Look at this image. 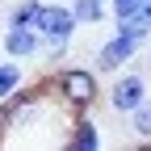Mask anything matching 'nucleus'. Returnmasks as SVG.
<instances>
[{"instance_id": "39448f33", "label": "nucleus", "mask_w": 151, "mask_h": 151, "mask_svg": "<svg viewBox=\"0 0 151 151\" xmlns=\"http://www.w3.org/2000/svg\"><path fill=\"white\" fill-rule=\"evenodd\" d=\"M4 55L9 59H34V55H42V34L34 25H4Z\"/></svg>"}, {"instance_id": "423d86ee", "label": "nucleus", "mask_w": 151, "mask_h": 151, "mask_svg": "<svg viewBox=\"0 0 151 151\" xmlns=\"http://www.w3.org/2000/svg\"><path fill=\"white\" fill-rule=\"evenodd\" d=\"M67 147H71V151H97V147H101L97 122H92V118H76L71 130H67Z\"/></svg>"}, {"instance_id": "f03ea898", "label": "nucleus", "mask_w": 151, "mask_h": 151, "mask_svg": "<svg viewBox=\"0 0 151 151\" xmlns=\"http://www.w3.org/2000/svg\"><path fill=\"white\" fill-rule=\"evenodd\" d=\"M50 92H55L67 109L84 113L88 105L101 101V71H97V67H80V63L59 67V71L50 76Z\"/></svg>"}, {"instance_id": "7ed1b4c3", "label": "nucleus", "mask_w": 151, "mask_h": 151, "mask_svg": "<svg viewBox=\"0 0 151 151\" xmlns=\"http://www.w3.org/2000/svg\"><path fill=\"white\" fill-rule=\"evenodd\" d=\"M151 92H147V76L139 71V67H122V71H113V84H109V92H105V101H109V109L113 113H126L134 109L139 101H147Z\"/></svg>"}, {"instance_id": "f8f14e48", "label": "nucleus", "mask_w": 151, "mask_h": 151, "mask_svg": "<svg viewBox=\"0 0 151 151\" xmlns=\"http://www.w3.org/2000/svg\"><path fill=\"white\" fill-rule=\"evenodd\" d=\"M147 67H151V42H147Z\"/></svg>"}, {"instance_id": "0eeeda50", "label": "nucleus", "mask_w": 151, "mask_h": 151, "mask_svg": "<svg viewBox=\"0 0 151 151\" xmlns=\"http://www.w3.org/2000/svg\"><path fill=\"white\" fill-rule=\"evenodd\" d=\"M25 88V71H21V59H0V101H9L13 92Z\"/></svg>"}, {"instance_id": "9d476101", "label": "nucleus", "mask_w": 151, "mask_h": 151, "mask_svg": "<svg viewBox=\"0 0 151 151\" xmlns=\"http://www.w3.org/2000/svg\"><path fill=\"white\" fill-rule=\"evenodd\" d=\"M38 13H42V0H17V4L9 9L4 25H38Z\"/></svg>"}, {"instance_id": "1a4fd4ad", "label": "nucleus", "mask_w": 151, "mask_h": 151, "mask_svg": "<svg viewBox=\"0 0 151 151\" xmlns=\"http://www.w3.org/2000/svg\"><path fill=\"white\" fill-rule=\"evenodd\" d=\"M126 122H130V134H134V139H147V143H151V97L130 109Z\"/></svg>"}, {"instance_id": "6e6552de", "label": "nucleus", "mask_w": 151, "mask_h": 151, "mask_svg": "<svg viewBox=\"0 0 151 151\" xmlns=\"http://www.w3.org/2000/svg\"><path fill=\"white\" fill-rule=\"evenodd\" d=\"M71 13L80 25H101L109 17V0H71Z\"/></svg>"}, {"instance_id": "f257e3e1", "label": "nucleus", "mask_w": 151, "mask_h": 151, "mask_svg": "<svg viewBox=\"0 0 151 151\" xmlns=\"http://www.w3.org/2000/svg\"><path fill=\"white\" fill-rule=\"evenodd\" d=\"M38 34H42V55L50 63H59L63 55L71 50V38L76 29H80V21H76L71 4H59V0H42V13H38Z\"/></svg>"}, {"instance_id": "9b49d317", "label": "nucleus", "mask_w": 151, "mask_h": 151, "mask_svg": "<svg viewBox=\"0 0 151 151\" xmlns=\"http://www.w3.org/2000/svg\"><path fill=\"white\" fill-rule=\"evenodd\" d=\"M139 13H143V21H151V0H143V4H139Z\"/></svg>"}, {"instance_id": "20e7f679", "label": "nucleus", "mask_w": 151, "mask_h": 151, "mask_svg": "<svg viewBox=\"0 0 151 151\" xmlns=\"http://www.w3.org/2000/svg\"><path fill=\"white\" fill-rule=\"evenodd\" d=\"M139 50H143L139 38H130V34H122V29H113L105 42L97 46V55H92V67L105 71V76H113V71H122V67L134 63V59H139Z\"/></svg>"}]
</instances>
